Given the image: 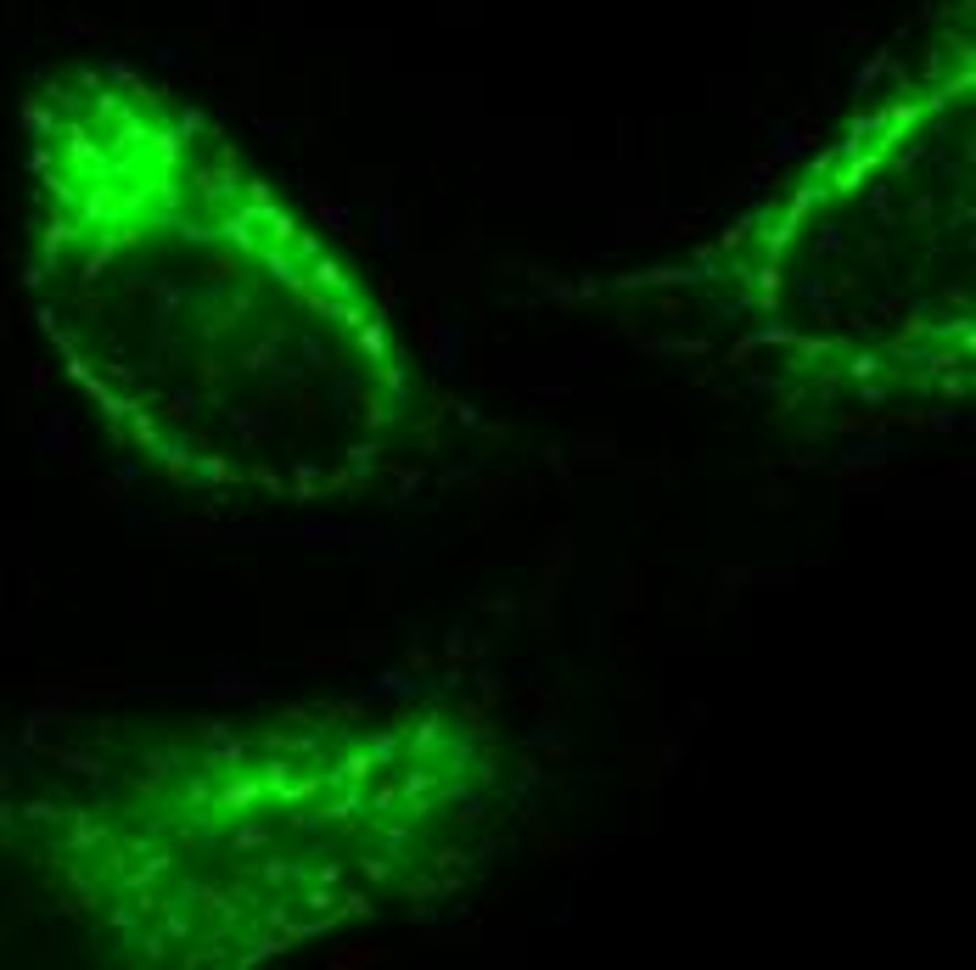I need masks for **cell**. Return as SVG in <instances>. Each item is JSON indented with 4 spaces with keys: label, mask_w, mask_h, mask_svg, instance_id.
Here are the masks:
<instances>
[{
    "label": "cell",
    "mask_w": 976,
    "mask_h": 970,
    "mask_svg": "<svg viewBox=\"0 0 976 970\" xmlns=\"http://www.w3.org/2000/svg\"><path fill=\"white\" fill-rule=\"evenodd\" d=\"M34 298L113 438L219 500L371 494L427 387L365 264L197 113L84 90L39 140Z\"/></svg>",
    "instance_id": "obj_1"
},
{
    "label": "cell",
    "mask_w": 976,
    "mask_h": 970,
    "mask_svg": "<svg viewBox=\"0 0 976 970\" xmlns=\"http://www.w3.org/2000/svg\"><path fill=\"white\" fill-rule=\"evenodd\" d=\"M495 791V746L444 707L203 718L113 768L73 869L124 959L230 970L466 881Z\"/></svg>",
    "instance_id": "obj_2"
},
{
    "label": "cell",
    "mask_w": 976,
    "mask_h": 970,
    "mask_svg": "<svg viewBox=\"0 0 976 970\" xmlns=\"http://www.w3.org/2000/svg\"><path fill=\"white\" fill-rule=\"evenodd\" d=\"M729 304L814 410L904 415L971 393V95L859 124L724 241Z\"/></svg>",
    "instance_id": "obj_3"
}]
</instances>
